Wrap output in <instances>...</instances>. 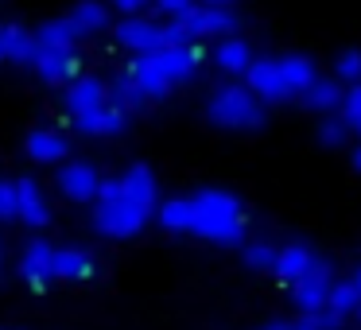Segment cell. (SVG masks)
<instances>
[{
  "instance_id": "1",
  "label": "cell",
  "mask_w": 361,
  "mask_h": 330,
  "mask_svg": "<svg viewBox=\"0 0 361 330\" xmlns=\"http://www.w3.org/2000/svg\"><path fill=\"white\" fill-rule=\"evenodd\" d=\"M198 71V47L195 43H167V47L144 51L133 59L128 66V78L152 97V102H164L171 90L187 86Z\"/></svg>"
},
{
  "instance_id": "2",
  "label": "cell",
  "mask_w": 361,
  "mask_h": 330,
  "mask_svg": "<svg viewBox=\"0 0 361 330\" xmlns=\"http://www.w3.org/2000/svg\"><path fill=\"white\" fill-rule=\"evenodd\" d=\"M190 210H195V221H190V233L202 237V241L214 245H241L245 241V206L237 195L221 187H206L198 195H190Z\"/></svg>"
},
{
  "instance_id": "3",
  "label": "cell",
  "mask_w": 361,
  "mask_h": 330,
  "mask_svg": "<svg viewBox=\"0 0 361 330\" xmlns=\"http://www.w3.org/2000/svg\"><path fill=\"white\" fill-rule=\"evenodd\" d=\"M148 218H152V210L128 195L121 175L117 179H102V190L94 198V229L97 233L109 237V241H128V237H136L148 226Z\"/></svg>"
},
{
  "instance_id": "4",
  "label": "cell",
  "mask_w": 361,
  "mask_h": 330,
  "mask_svg": "<svg viewBox=\"0 0 361 330\" xmlns=\"http://www.w3.org/2000/svg\"><path fill=\"white\" fill-rule=\"evenodd\" d=\"M206 121L229 133H257L268 121V102L257 97L249 86H221L206 102Z\"/></svg>"
},
{
  "instance_id": "5",
  "label": "cell",
  "mask_w": 361,
  "mask_h": 330,
  "mask_svg": "<svg viewBox=\"0 0 361 330\" xmlns=\"http://www.w3.org/2000/svg\"><path fill=\"white\" fill-rule=\"evenodd\" d=\"M183 28L190 32V39H221V35H233L241 28V16H237L229 4H206V0H195L183 16H175Z\"/></svg>"
},
{
  "instance_id": "6",
  "label": "cell",
  "mask_w": 361,
  "mask_h": 330,
  "mask_svg": "<svg viewBox=\"0 0 361 330\" xmlns=\"http://www.w3.org/2000/svg\"><path fill=\"white\" fill-rule=\"evenodd\" d=\"M245 86H249L257 97H264L268 105H283V102L295 97L288 90V82H283L280 59H252L249 71H245Z\"/></svg>"
},
{
  "instance_id": "7",
  "label": "cell",
  "mask_w": 361,
  "mask_h": 330,
  "mask_svg": "<svg viewBox=\"0 0 361 330\" xmlns=\"http://www.w3.org/2000/svg\"><path fill=\"white\" fill-rule=\"evenodd\" d=\"M55 183H59V190H63V198H71V202H94L97 190H102V175H97V167L86 164V159L63 164L55 175Z\"/></svg>"
},
{
  "instance_id": "8",
  "label": "cell",
  "mask_w": 361,
  "mask_h": 330,
  "mask_svg": "<svg viewBox=\"0 0 361 330\" xmlns=\"http://www.w3.org/2000/svg\"><path fill=\"white\" fill-rule=\"evenodd\" d=\"M113 39L121 43L125 51H133V55H144V51H156L164 47V24H156V20L148 16H125L117 28H113Z\"/></svg>"
},
{
  "instance_id": "9",
  "label": "cell",
  "mask_w": 361,
  "mask_h": 330,
  "mask_svg": "<svg viewBox=\"0 0 361 330\" xmlns=\"http://www.w3.org/2000/svg\"><path fill=\"white\" fill-rule=\"evenodd\" d=\"M20 276H24L35 291L47 288V283L55 280V245L43 241V237L27 241L24 252H20Z\"/></svg>"
},
{
  "instance_id": "10",
  "label": "cell",
  "mask_w": 361,
  "mask_h": 330,
  "mask_svg": "<svg viewBox=\"0 0 361 330\" xmlns=\"http://www.w3.org/2000/svg\"><path fill=\"white\" fill-rule=\"evenodd\" d=\"M128 121H133V113H125L121 105L105 102V105H97V109H90V113L71 117V125L78 128L82 136H121L128 128Z\"/></svg>"
},
{
  "instance_id": "11",
  "label": "cell",
  "mask_w": 361,
  "mask_h": 330,
  "mask_svg": "<svg viewBox=\"0 0 361 330\" xmlns=\"http://www.w3.org/2000/svg\"><path fill=\"white\" fill-rule=\"evenodd\" d=\"M330 283H334V280H330V268H326V264H319L314 272H307L303 280L288 283L295 311H299V314H314V311H322V307H326V295H330Z\"/></svg>"
},
{
  "instance_id": "12",
  "label": "cell",
  "mask_w": 361,
  "mask_h": 330,
  "mask_svg": "<svg viewBox=\"0 0 361 330\" xmlns=\"http://www.w3.org/2000/svg\"><path fill=\"white\" fill-rule=\"evenodd\" d=\"M319 264H322V260H319V252H314L311 245L291 241V245H283V249H276L272 276H276V280H283V283H295V280H303L307 272H314Z\"/></svg>"
},
{
  "instance_id": "13",
  "label": "cell",
  "mask_w": 361,
  "mask_h": 330,
  "mask_svg": "<svg viewBox=\"0 0 361 330\" xmlns=\"http://www.w3.org/2000/svg\"><path fill=\"white\" fill-rule=\"evenodd\" d=\"M109 102V82L94 78V74H78V78L66 82V94H63V105L71 117H78V113H90L97 109V105Z\"/></svg>"
},
{
  "instance_id": "14",
  "label": "cell",
  "mask_w": 361,
  "mask_h": 330,
  "mask_svg": "<svg viewBox=\"0 0 361 330\" xmlns=\"http://www.w3.org/2000/svg\"><path fill=\"white\" fill-rule=\"evenodd\" d=\"M16 202H20V221L27 229H43L51 221V202L35 179H16Z\"/></svg>"
},
{
  "instance_id": "15",
  "label": "cell",
  "mask_w": 361,
  "mask_h": 330,
  "mask_svg": "<svg viewBox=\"0 0 361 330\" xmlns=\"http://www.w3.org/2000/svg\"><path fill=\"white\" fill-rule=\"evenodd\" d=\"M35 74L47 86H66L71 78H78V55L74 51H35Z\"/></svg>"
},
{
  "instance_id": "16",
  "label": "cell",
  "mask_w": 361,
  "mask_h": 330,
  "mask_svg": "<svg viewBox=\"0 0 361 330\" xmlns=\"http://www.w3.org/2000/svg\"><path fill=\"white\" fill-rule=\"evenodd\" d=\"M24 152L35 164H63L71 156V144H66V136L59 128H35V133H27Z\"/></svg>"
},
{
  "instance_id": "17",
  "label": "cell",
  "mask_w": 361,
  "mask_h": 330,
  "mask_svg": "<svg viewBox=\"0 0 361 330\" xmlns=\"http://www.w3.org/2000/svg\"><path fill=\"white\" fill-rule=\"evenodd\" d=\"M82 43V32L74 28L71 16L63 20H47L35 28V51H74Z\"/></svg>"
},
{
  "instance_id": "18",
  "label": "cell",
  "mask_w": 361,
  "mask_h": 330,
  "mask_svg": "<svg viewBox=\"0 0 361 330\" xmlns=\"http://www.w3.org/2000/svg\"><path fill=\"white\" fill-rule=\"evenodd\" d=\"M35 59V32L20 24H0V63H32Z\"/></svg>"
},
{
  "instance_id": "19",
  "label": "cell",
  "mask_w": 361,
  "mask_h": 330,
  "mask_svg": "<svg viewBox=\"0 0 361 330\" xmlns=\"http://www.w3.org/2000/svg\"><path fill=\"white\" fill-rule=\"evenodd\" d=\"M71 20L82 32V39H86V35H97V32L109 28L113 8H109V0H78V4L71 8Z\"/></svg>"
},
{
  "instance_id": "20",
  "label": "cell",
  "mask_w": 361,
  "mask_h": 330,
  "mask_svg": "<svg viewBox=\"0 0 361 330\" xmlns=\"http://www.w3.org/2000/svg\"><path fill=\"white\" fill-rule=\"evenodd\" d=\"M214 63H218L226 74H245V71H249V63H252V47L237 32L233 35H221L218 47H214Z\"/></svg>"
},
{
  "instance_id": "21",
  "label": "cell",
  "mask_w": 361,
  "mask_h": 330,
  "mask_svg": "<svg viewBox=\"0 0 361 330\" xmlns=\"http://www.w3.org/2000/svg\"><path fill=\"white\" fill-rule=\"evenodd\" d=\"M342 94H345V86L338 78H314L311 86L303 90V105L307 109H314V113H338V105H342Z\"/></svg>"
},
{
  "instance_id": "22",
  "label": "cell",
  "mask_w": 361,
  "mask_h": 330,
  "mask_svg": "<svg viewBox=\"0 0 361 330\" xmlns=\"http://www.w3.org/2000/svg\"><path fill=\"white\" fill-rule=\"evenodd\" d=\"M94 272H97V264L86 249H74V245L55 249V276L59 280H90Z\"/></svg>"
},
{
  "instance_id": "23",
  "label": "cell",
  "mask_w": 361,
  "mask_h": 330,
  "mask_svg": "<svg viewBox=\"0 0 361 330\" xmlns=\"http://www.w3.org/2000/svg\"><path fill=\"white\" fill-rule=\"evenodd\" d=\"M121 183H125V190L136 198V202H144L148 210H156V198H159V183H156V175H152V167H144V164H136V167H128L125 175H121Z\"/></svg>"
},
{
  "instance_id": "24",
  "label": "cell",
  "mask_w": 361,
  "mask_h": 330,
  "mask_svg": "<svg viewBox=\"0 0 361 330\" xmlns=\"http://www.w3.org/2000/svg\"><path fill=\"white\" fill-rule=\"evenodd\" d=\"M280 71H283V82H288V90L295 97L303 94L314 78H319V66H314V59H307V55H283L280 59Z\"/></svg>"
},
{
  "instance_id": "25",
  "label": "cell",
  "mask_w": 361,
  "mask_h": 330,
  "mask_svg": "<svg viewBox=\"0 0 361 330\" xmlns=\"http://www.w3.org/2000/svg\"><path fill=\"white\" fill-rule=\"evenodd\" d=\"M156 218L167 233H190V221H195V210H190V198H167V202L156 206Z\"/></svg>"
},
{
  "instance_id": "26",
  "label": "cell",
  "mask_w": 361,
  "mask_h": 330,
  "mask_svg": "<svg viewBox=\"0 0 361 330\" xmlns=\"http://www.w3.org/2000/svg\"><path fill=\"white\" fill-rule=\"evenodd\" d=\"M109 102H113V105H121L125 113H140V109H148L152 97L144 94V90H140V86H136V82L125 74V78L109 82Z\"/></svg>"
},
{
  "instance_id": "27",
  "label": "cell",
  "mask_w": 361,
  "mask_h": 330,
  "mask_svg": "<svg viewBox=\"0 0 361 330\" xmlns=\"http://www.w3.org/2000/svg\"><path fill=\"white\" fill-rule=\"evenodd\" d=\"M326 307H334L338 314H357V307H361V291H357V283L353 280H338V283H330V295H326Z\"/></svg>"
},
{
  "instance_id": "28",
  "label": "cell",
  "mask_w": 361,
  "mask_h": 330,
  "mask_svg": "<svg viewBox=\"0 0 361 330\" xmlns=\"http://www.w3.org/2000/svg\"><path fill=\"white\" fill-rule=\"evenodd\" d=\"M241 260H245V268H252V272H272V264H276V245H268V241H249L241 249Z\"/></svg>"
},
{
  "instance_id": "29",
  "label": "cell",
  "mask_w": 361,
  "mask_h": 330,
  "mask_svg": "<svg viewBox=\"0 0 361 330\" xmlns=\"http://www.w3.org/2000/svg\"><path fill=\"white\" fill-rule=\"evenodd\" d=\"M334 74H338V82H342V86L361 82V51H357V47L342 51V55L334 59Z\"/></svg>"
},
{
  "instance_id": "30",
  "label": "cell",
  "mask_w": 361,
  "mask_h": 330,
  "mask_svg": "<svg viewBox=\"0 0 361 330\" xmlns=\"http://www.w3.org/2000/svg\"><path fill=\"white\" fill-rule=\"evenodd\" d=\"M350 133H353V128L345 125L342 117H326V121L319 125V140H322V148H342V144L350 140Z\"/></svg>"
},
{
  "instance_id": "31",
  "label": "cell",
  "mask_w": 361,
  "mask_h": 330,
  "mask_svg": "<svg viewBox=\"0 0 361 330\" xmlns=\"http://www.w3.org/2000/svg\"><path fill=\"white\" fill-rule=\"evenodd\" d=\"M338 117L345 121V125H361V82H353V86H345L342 94V105H338Z\"/></svg>"
},
{
  "instance_id": "32",
  "label": "cell",
  "mask_w": 361,
  "mask_h": 330,
  "mask_svg": "<svg viewBox=\"0 0 361 330\" xmlns=\"http://www.w3.org/2000/svg\"><path fill=\"white\" fill-rule=\"evenodd\" d=\"M20 218V202H16V183L0 179V221H16Z\"/></svg>"
},
{
  "instance_id": "33",
  "label": "cell",
  "mask_w": 361,
  "mask_h": 330,
  "mask_svg": "<svg viewBox=\"0 0 361 330\" xmlns=\"http://www.w3.org/2000/svg\"><path fill=\"white\" fill-rule=\"evenodd\" d=\"M311 319V326L314 330H338L345 322V314H338L334 307H322V311H314V314H307Z\"/></svg>"
},
{
  "instance_id": "34",
  "label": "cell",
  "mask_w": 361,
  "mask_h": 330,
  "mask_svg": "<svg viewBox=\"0 0 361 330\" xmlns=\"http://www.w3.org/2000/svg\"><path fill=\"white\" fill-rule=\"evenodd\" d=\"M152 4H156V8L159 12H167V16H183V12H187L190 8V4H195V0H152Z\"/></svg>"
},
{
  "instance_id": "35",
  "label": "cell",
  "mask_w": 361,
  "mask_h": 330,
  "mask_svg": "<svg viewBox=\"0 0 361 330\" xmlns=\"http://www.w3.org/2000/svg\"><path fill=\"white\" fill-rule=\"evenodd\" d=\"M152 0H109L113 12H125V16H136V12H144Z\"/></svg>"
},
{
  "instance_id": "36",
  "label": "cell",
  "mask_w": 361,
  "mask_h": 330,
  "mask_svg": "<svg viewBox=\"0 0 361 330\" xmlns=\"http://www.w3.org/2000/svg\"><path fill=\"white\" fill-rule=\"evenodd\" d=\"M260 330H314V326H311V319L303 314L299 322H268V326H260Z\"/></svg>"
},
{
  "instance_id": "37",
  "label": "cell",
  "mask_w": 361,
  "mask_h": 330,
  "mask_svg": "<svg viewBox=\"0 0 361 330\" xmlns=\"http://www.w3.org/2000/svg\"><path fill=\"white\" fill-rule=\"evenodd\" d=\"M353 171H361V144L353 148Z\"/></svg>"
},
{
  "instance_id": "38",
  "label": "cell",
  "mask_w": 361,
  "mask_h": 330,
  "mask_svg": "<svg viewBox=\"0 0 361 330\" xmlns=\"http://www.w3.org/2000/svg\"><path fill=\"white\" fill-rule=\"evenodd\" d=\"M206 4H229V8H233L237 0H206Z\"/></svg>"
},
{
  "instance_id": "39",
  "label": "cell",
  "mask_w": 361,
  "mask_h": 330,
  "mask_svg": "<svg viewBox=\"0 0 361 330\" xmlns=\"http://www.w3.org/2000/svg\"><path fill=\"white\" fill-rule=\"evenodd\" d=\"M353 283H357V291H361V268H357V276H353Z\"/></svg>"
},
{
  "instance_id": "40",
  "label": "cell",
  "mask_w": 361,
  "mask_h": 330,
  "mask_svg": "<svg viewBox=\"0 0 361 330\" xmlns=\"http://www.w3.org/2000/svg\"><path fill=\"white\" fill-rule=\"evenodd\" d=\"M353 136H361V125H353Z\"/></svg>"
},
{
  "instance_id": "41",
  "label": "cell",
  "mask_w": 361,
  "mask_h": 330,
  "mask_svg": "<svg viewBox=\"0 0 361 330\" xmlns=\"http://www.w3.org/2000/svg\"><path fill=\"white\" fill-rule=\"evenodd\" d=\"M357 322H361V307H357Z\"/></svg>"
}]
</instances>
